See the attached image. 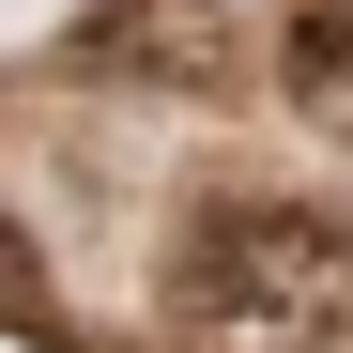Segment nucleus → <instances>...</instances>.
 I'll use <instances>...</instances> for the list:
<instances>
[{
    "instance_id": "4",
    "label": "nucleus",
    "mask_w": 353,
    "mask_h": 353,
    "mask_svg": "<svg viewBox=\"0 0 353 353\" xmlns=\"http://www.w3.org/2000/svg\"><path fill=\"white\" fill-rule=\"evenodd\" d=\"M0 323H16V338L46 323V261H31V230H16V215H0Z\"/></svg>"
},
{
    "instance_id": "2",
    "label": "nucleus",
    "mask_w": 353,
    "mask_h": 353,
    "mask_svg": "<svg viewBox=\"0 0 353 353\" xmlns=\"http://www.w3.org/2000/svg\"><path fill=\"white\" fill-rule=\"evenodd\" d=\"M62 62L92 92H230V62H246V31H230V0H92V16L62 31Z\"/></svg>"
},
{
    "instance_id": "1",
    "label": "nucleus",
    "mask_w": 353,
    "mask_h": 353,
    "mask_svg": "<svg viewBox=\"0 0 353 353\" xmlns=\"http://www.w3.org/2000/svg\"><path fill=\"white\" fill-rule=\"evenodd\" d=\"M185 353H338L353 338V215L323 200H215L169 261Z\"/></svg>"
},
{
    "instance_id": "3",
    "label": "nucleus",
    "mask_w": 353,
    "mask_h": 353,
    "mask_svg": "<svg viewBox=\"0 0 353 353\" xmlns=\"http://www.w3.org/2000/svg\"><path fill=\"white\" fill-rule=\"evenodd\" d=\"M292 108L307 123H353V0H307L292 16Z\"/></svg>"
}]
</instances>
